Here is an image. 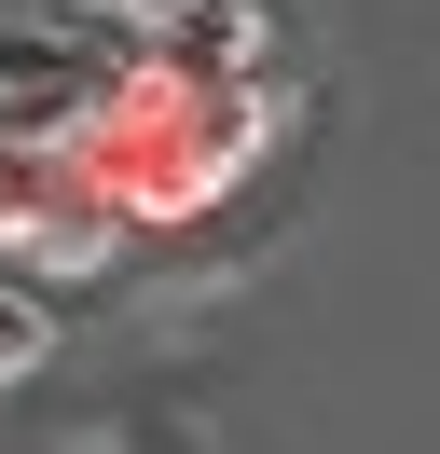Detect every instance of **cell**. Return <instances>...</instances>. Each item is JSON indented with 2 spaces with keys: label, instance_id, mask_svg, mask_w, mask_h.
<instances>
[{
  "label": "cell",
  "instance_id": "cell-1",
  "mask_svg": "<svg viewBox=\"0 0 440 454\" xmlns=\"http://www.w3.org/2000/svg\"><path fill=\"white\" fill-rule=\"evenodd\" d=\"M0 111H69V124H82V56H55V42L0 28Z\"/></svg>",
  "mask_w": 440,
  "mask_h": 454
},
{
  "label": "cell",
  "instance_id": "cell-2",
  "mask_svg": "<svg viewBox=\"0 0 440 454\" xmlns=\"http://www.w3.org/2000/svg\"><path fill=\"white\" fill-rule=\"evenodd\" d=\"M42 358H55V317L28 303V289H0V386H28Z\"/></svg>",
  "mask_w": 440,
  "mask_h": 454
},
{
  "label": "cell",
  "instance_id": "cell-3",
  "mask_svg": "<svg viewBox=\"0 0 440 454\" xmlns=\"http://www.w3.org/2000/svg\"><path fill=\"white\" fill-rule=\"evenodd\" d=\"M124 14H138V28H179V14H192V0H124Z\"/></svg>",
  "mask_w": 440,
  "mask_h": 454
}]
</instances>
